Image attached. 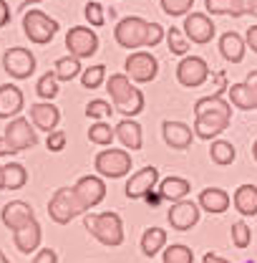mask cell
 Wrapping results in <instances>:
<instances>
[{
    "label": "cell",
    "instance_id": "51",
    "mask_svg": "<svg viewBox=\"0 0 257 263\" xmlns=\"http://www.w3.org/2000/svg\"><path fill=\"white\" fill-rule=\"evenodd\" d=\"M0 190H5V170H3V164H0Z\"/></svg>",
    "mask_w": 257,
    "mask_h": 263
},
{
    "label": "cell",
    "instance_id": "34",
    "mask_svg": "<svg viewBox=\"0 0 257 263\" xmlns=\"http://www.w3.org/2000/svg\"><path fill=\"white\" fill-rule=\"evenodd\" d=\"M58 79H56V73L53 71H46L38 81H35V94L43 99V101H53V99L58 97Z\"/></svg>",
    "mask_w": 257,
    "mask_h": 263
},
{
    "label": "cell",
    "instance_id": "46",
    "mask_svg": "<svg viewBox=\"0 0 257 263\" xmlns=\"http://www.w3.org/2000/svg\"><path fill=\"white\" fill-rule=\"evenodd\" d=\"M245 43L257 53V26H250V28H247V33H245Z\"/></svg>",
    "mask_w": 257,
    "mask_h": 263
},
{
    "label": "cell",
    "instance_id": "40",
    "mask_svg": "<svg viewBox=\"0 0 257 263\" xmlns=\"http://www.w3.org/2000/svg\"><path fill=\"white\" fill-rule=\"evenodd\" d=\"M161 10L169 15V18H179V15H189V10H192L194 0H159Z\"/></svg>",
    "mask_w": 257,
    "mask_h": 263
},
{
    "label": "cell",
    "instance_id": "22",
    "mask_svg": "<svg viewBox=\"0 0 257 263\" xmlns=\"http://www.w3.org/2000/svg\"><path fill=\"white\" fill-rule=\"evenodd\" d=\"M40 238H43V228H40L38 220H31L26 228L13 233V243H15V248H18L20 253H38Z\"/></svg>",
    "mask_w": 257,
    "mask_h": 263
},
{
    "label": "cell",
    "instance_id": "48",
    "mask_svg": "<svg viewBox=\"0 0 257 263\" xmlns=\"http://www.w3.org/2000/svg\"><path fill=\"white\" fill-rule=\"evenodd\" d=\"M202 263H229L227 258H222V256H217V253H204V258H202Z\"/></svg>",
    "mask_w": 257,
    "mask_h": 263
},
{
    "label": "cell",
    "instance_id": "39",
    "mask_svg": "<svg viewBox=\"0 0 257 263\" xmlns=\"http://www.w3.org/2000/svg\"><path fill=\"white\" fill-rule=\"evenodd\" d=\"M116 109H114V104H109L106 99H91L89 104H86V117L89 119H96V122H103L106 117H111Z\"/></svg>",
    "mask_w": 257,
    "mask_h": 263
},
{
    "label": "cell",
    "instance_id": "54",
    "mask_svg": "<svg viewBox=\"0 0 257 263\" xmlns=\"http://www.w3.org/2000/svg\"><path fill=\"white\" fill-rule=\"evenodd\" d=\"M252 160L257 162V139H255V144H252Z\"/></svg>",
    "mask_w": 257,
    "mask_h": 263
},
{
    "label": "cell",
    "instance_id": "41",
    "mask_svg": "<svg viewBox=\"0 0 257 263\" xmlns=\"http://www.w3.org/2000/svg\"><path fill=\"white\" fill-rule=\"evenodd\" d=\"M83 15H86V21L91 23V28H101V26L106 23V10H103V5L96 3V0H89V3H86Z\"/></svg>",
    "mask_w": 257,
    "mask_h": 263
},
{
    "label": "cell",
    "instance_id": "14",
    "mask_svg": "<svg viewBox=\"0 0 257 263\" xmlns=\"http://www.w3.org/2000/svg\"><path fill=\"white\" fill-rule=\"evenodd\" d=\"M209 79V66L202 56H184L177 66V81L187 89H197Z\"/></svg>",
    "mask_w": 257,
    "mask_h": 263
},
{
    "label": "cell",
    "instance_id": "11",
    "mask_svg": "<svg viewBox=\"0 0 257 263\" xmlns=\"http://www.w3.org/2000/svg\"><path fill=\"white\" fill-rule=\"evenodd\" d=\"M73 195L78 200L81 210L89 213L91 208H96L98 202L106 197V182H103V177H98V175H83V177L76 180Z\"/></svg>",
    "mask_w": 257,
    "mask_h": 263
},
{
    "label": "cell",
    "instance_id": "20",
    "mask_svg": "<svg viewBox=\"0 0 257 263\" xmlns=\"http://www.w3.org/2000/svg\"><path fill=\"white\" fill-rule=\"evenodd\" d=\"M23 91L15 84H0V119H15L23 111Z\"/></svg>",
    "mask_w": 257,
    "mask_h": 263
},
{
    "label": "cell",
    "instance_id": "43",
    "mask_svg": "<svg viewBox=\"0 0 257 263\" xmlns=\"http://www.w3.org/2000/svg\"><path fill=\"white\" fill-rule=\"evenodd\" d=\"M166 38V28H161L159 23H149V31H146V46H157Z\"/></svg>",
    "mask_w": 257,
    "mask_h": 263
},
{
    "label": "cell",
    "instance_id": "9",
    "mask_svg": "<svg viewBox=\"0 0 257 263\" xmlns=\"http://www.w3.org/2000/svg\"><path fill=\"white\" fill-rule=\"evenodd\" d=\"M66 51L73 59H91L98 51V35L89 26H73L66 33Z\"/></svg>",
    "mask_w": 257,
    "mask_h": 263
},
{
    "label": "cell",
    "instance_id": "24",
    "mask_svg": "<svg viewBox=\"0 0 257 263\" xmlns=\"http://www.w3.org/2000/svg\"><path fill=\"white\" fill-rule=\"evenodd\" d=\"M192 193V185L187 177H179V175H172V177H164L159 180V195L161 200H169L172 205L179 202V200H187V195Z\"/></svg>",
    "mask_w": 257,
    "mask_h": 263
},
{
    "label": "cell",
    "instance_id": "3",
    "mask_svg": "<svg viewBox=\"0 0 257 263\" xmlns=\"http://www.w3.org/2000/svg\"><path fill=\"white\" fill-rule=\"evenodd\" d=\"M23 33L26 38L35 43V46H46L56 38L58 33V21L46 15L43 10H26L23 15Z\"/></svg>",
    "mask_w": 257,
    "mask_h": 263
},
{
    "label": "cell",
    "instance_id": "23",
    "mask_svg": "<svg viewBox=\"0 0 257 263\" xmlns=\"http://www.w3.org/2000/svg\"><path fill=\"white\" fill-rule=\"evenodd\" d=\"M199 208L204 210V213H212V215H222L227 213V208L232 205V197L227 195L222 187H204L202 193H199Z\"/></svg>",
    "mask_w": 257,
    "mask_h": 263
},
{
    "label": "cell",
    "instance_id": "17",
    "mask_svg": "<svg viewBox=\"0 0 257 263\" xmlns=\"http://www.w3.org/2000/svg\"><path fill=\"white\" fill-rule=\"evenodd\" d=\"M161 137H164L166 147L184 152V149H189V147H192L194 129L189 127V124H184V122H177V119H164V122H161Z\"/></svg>",
    "mask_w": 257,
    "mask_h": 263
},
{
    "label": "cell",
    "instance_id": "38",
    "mask_svg": "<svg viewBox=\"0 0 257 263\" xmlns=\"http://www.w3.org/2000/svg\"><path fill=\"white\" fill-rule=\"evenodd\" d=\"M229 235H232V246H234V248H240V251H245V248L252 243V230H250V226H247L245 220L232 223Z\"/></svg>",
    "mask_w": 257,
    "mask_h": 263
},
{
    "label": "cell",
    "instance_id": "8",
    "mask_svg": "<svg viewBox=\"0 0 257 263\" xmlns=\"http://www.w3.org/2000/svg\"><path fill=\"white\" fill-rule=\"evenodd\" d=\"M124 73L136 84H149L159 73V61L149 51H134L124 64Z\"/></svg>",
    "mask_w": 257,
    "mask_h": 263
},
{
    "label": "cell",
    "instance_id": "50",
    "mask_svg": "<svg viewBox=\"0 0 257 263\" xmlns=\"http://www.w3.org/2000/svg\"><path fill=\"white\" fill-rule=\"evenodd\" d=\"M146 202H149V205H159L161 195H154V193H152V195H146Z\"/></svg>",
    "mask_w": 257,
    "mask_h": 263
},
{
    "label": "cell",
    "instance_id": "28",
    "mask_svg": "<svg viewBox=\"0 0 257 263\" xmlns=\"http://www.w3.org/2000/svg\"><path fill=\"white\" fill-rule=\"evenodd\" d=\"M141 253L144 256H149V258H154L157 253H161L164 248H166V233L164 228H146L144 230V235H141Z\"/></svg>",
    "mask_w": 257,
    "mask_h": 263
},
{
    "label": "cell",
    "instance_id": "26",
    "mask_svg": "<svg viewBox=\"0 0 257 263\" xmlns=\"http://www.w3.org/2000/svg\"><path fill=\"white\" fill-rule=\"evenodd\" d=\"M245 38L240 35V33L234 31H227L220 35V53H222V59L229 61V64H240L242 59H245Z\"/></svg>",
    "mask_w": 257,
    "mask_h": 263
},
{
    "label": "cell",
    "instance_id": "4",
    "mask_svg": "<svg viewBox=\"0 0 257 263\" xmlns=\"http://www.w3.org/2000/svg\"><path fill=\"white\" fill-rule=\"evenodd\" d=\"M146 31H149V21H144L141 15H126L116 23L114 38L121 48L136 51V48L146 46Z\"/></svg>",
    "mask_w": 257,
    "mask_h": 263
},
{
    "label": "cell",
    "instance_id": "36",
    "mask_svg": "<svg viewBox=\"0 0 257 263\" xmlns=\"http://www.w3.org/2000/svg\"><path fill=\"white\" fill-rule=\"evenodd\" d=\"M166 46H169V51L174 53V56H189V41H187V35L182 33V28H166Z\"/></svg>",
    "mask_w": 257,
    "mask_h": 263
},
{
    "label": "cell",
    "instance_id": "18",
    "mask_svg": "<svg viewBox=\"0 0 257 263\" xmlns=\"http://www.w3.org/2000/svg\"><path fill=\"white\" fill-rule=\"evenodd\" d=\"M0 220L10 233H15V230L26 228L31 220H35V215H33V208L26 200H10L8 205H3Z\"/></svg>",
    "mask_w": 257,
    "mask_h": 263
},
{
    "label": "cell",
    "instance_id": "12",
    "mask_svg": "<svg viewBox=\"0 0 257 263\" xmlns=\"http://www.w3.org/2000/svg\"><path fill=\"white\" fill-rule=\"evenodd\" d=\"M157 185H159V170L154 164H146L139 172H131L124 193L128 200H146V195H152Z\"/></svg>",
    "mask_w": 257,
    "mask_h": 263
},
{
    "label": "cell",
    "instance_id": "31",
    "mask_svg": "<svg viewBox=\"0 0 257 263\" xmlns=\"http://www.w3.org/2000/svg\"><path fill=\"white\" fill-rule=\"evenodd\" d=\"M53 73H56V79H58V81H73V79H78V76L83 73V68H81V59H73V56H63V59H58V61L53 64Z\"/></svg>",
    "mask_w": 257,
    "mask_h": 263
},
{
    "label": "cell",
    "instance_id": "2",
    "mask_svg": "<svg viewBox=\"0 0 257 263\" xmlns=\"http://www.w3.org/2000/svg\"><path fill=\"white\" fill-rule=\"evenodd\" d=\"M83 226L101 246L116 248L124 243V220L119 213H111V210L109 213H86Z\"/></svg>",
    "mask_w": 257,
    "mask_h": 263
},
{
    "label": "cell",
    "instance_id": "33",
    "mask_svg": "<svg viewBox=\"0 0 257 263\" xmlns=\"http://www.w3.org/2000/svg\"><path fill=\"white\" fill-rule=\"evenodd\" d=\"M161 261L164 263H194V251L184 243H172L161 251Z\"/></svg>",
    "mask_w": 257,
    "mask_h": 263
},
{
    "label": "cell",
    "instance_id": "10",
    "mask_svg": "<svg viewBox=\"0 0 257 263\" xmlns=\"http://www.w3.org/2000/svg\"><path fill=\"white\" fill-rule=\"evenodd\" d=\"M3 137H5V142L10 144V149H13L15 155H18V152H26V149H31V147L38 144L35 127L31 124V119H26V117H15V119H10Z\"/></svg>",
    "mask_w": 257,
    "mask_h": 263
},
{
    "label": "cell",
    "instance_id": "13",
    "mask_svg": "<svg viewBox=\"0 0 257 263\" xmlns=\"http://www.w3.org/2000/svg\"><path fill=\"white\" fill-rule=\"evenodd\" d=\"M202 208H199V202H192V200H179V202H174L172 208H169V213H166V223L172 226V230H177V233H187V230H192L197 223H199V213Z\"/></svg>",
    "mask_w": 257,
    "mask_h": 263
},
{
    "label": "cell",
    "instance_id": "32",
    "mask_svg": "<svg viewBox=\"0 0 257 263\" xmlns=\"http://www.w3.org/2000/svg\"><path fill=\"white\" fill-rule=\"evenodd\" d=\"M5 170V190H20L28 182V170L20 162H8L3 164Z\"/></svg>",
    "mask_w": 257,
    "mask_h": 263
},
{
    "label": "cell",
    "instance_id": "21",
    "mask_svg": "<svg viewBox=\"0 0 257 263\" xmlns=\"http://www.w3.org/2000/svg\"><path fill=\"white\" fill-rule=\"evenodd\" d=\"M116 139L124 144V149L126 152H139L141 149V144H144V134H141V124L136 122V119H121L116 127Z\"/></svg>",
    "mask_w": 257,
    "mask_h": 263
},
{
    "label": "cell",
    "instance_id": "55",
    "mask_svg": "<svg viewBox=\"0 0 257 263\" xmlns=\"http://www.w3.org/2000/svg\"><path fill=\"white\" fill-rule=\"evenodd\" d=\"M0 263H10V261H8V256H5L3 251H0Z\"/></svg>",
    "mask_w": 257,
    "mask_h": 263
},
{
    "label": "cell",
    "instance_id": "15",
    "mask_svg": "<svg viewBox=\"0 0 257 263\" xmlns=\"http://www.w3.org/2000/svg\"><path fill=\"white\" fill-rule=\"evenodd\" d=\"M229 119H232V111H209V114H199V117H194V127H192L194 137L212 142L215 137H220V134L229 127Z\"/></svg>",
    "mask_w": 257,
    "mask_h": 263
},
{
    "label": "cell",
    "instance_id": "44",
    "mask_svg": "<svg viewBox=\"0 0 257 263\" xmlns=\"http://www.w3.org/2000/svg\"><path fill=\"white\" fill-rule=\"evenodd\" d=\"M31 263H58V253L53 248H40L35 256H33Z\"/></svg>",
    "mask_w": 257,
    "mask_h": 263
},
{
    "label": "cell",
    "instance_id": "7",
    "mask_svg": "<svg viewBox=\"0 0 257 263\" xmlns=\"http://www.w3.org/2000/svg\"><path fill=\"white\" fill-rule=\"evenodd\" d=\"M3 71L15 79V81H26L31 79L33 71H35V56L33 51L23 48V46H15V48H8L3 53Z\"/></svg>",
    "mask_w": 257,
    "mask_h": 263
},
{
    "label": "cell",
    "instance_id": "35",
    "mask_svg": "<svg viewBox=\"0 0 257 263\" xmlns=\"http://www.w3.org/2000/svg\"><path fill=\"white\" fill-rule=\"evenodd\" d=\"M114 137H116V129H111V124H106V122H94L89 129V142L98 144V147H111Z\"/></svg>",
    "mask_w": 257,
    "mask_h": 263
},
{
    "label": "cell",
    "instance_id": "49",
    "mask_svg": "<svg viewBox=\"0 0 257 263\" xmlns=\"http://www.w3.org/2000/svg\"><path fill=\"white\" fill-rule=\"evenodd\" d=\"M10 155H15L13 149H10V144L5 142V137L0 134V157H10Z\"/></svg>",
    "mask_w": 257,
    "mask_h": 263
},
{
    "label": "cell",
    "instance_id": "6",
    "mask_svg": "<svg viewBox=\"0 0 257 263\" xmlns=\"http://www.w3.org/2000/svg\"><path fill=\"white\" fill-rule=\"evenodd\" d=\"M98 177H109V180H119L131 172V155L126 149H116V147H106L103 152H98L94 160Z\"/></svg>",
    "mask_w": 257,
    "mask_h": 263
},
{
    "label": "cell",
    "instance_id": "29",
    "mask_svg": "<svg viewBox=\"0 0 257 263\" xmlns=\"http://www.w3.org/2000/svg\"><path fill=\"white\" fill-rule=\"evenodd\" d=\"M227 94H229V104L237 106V109H242V111H252V109H257L255 94H252V89H250L245 81L232 84V86L227 89Z\"/></svg>",
    "mask_w": 257,
    "mask_h": 263
},
{
    "label": "cell",
    "instance_id": "16",
    "mask_svg": "<svg viewBox=\"0 0 257 263\" xmlns=\"http://www.w3.org/2000/svg\"><path fill=\"white\" fill-rule=\"evenodd\" d=\"M184 35H187V41L189 43H197V46H204V43H209L212 38H215V23H212V18L207 15V13H189L187 18H184Z\"/></svg>",
    "mask_w": 257,
    "mask_h": 263
},
{
    "label": "cell",
    "instance_id": "45",
    "mask_svg": "<svg viewBox=\"0 0 257 263\" xmlns=\"http://www.w3.org/2000/svg\"><path fill=\"white\" fill-rule=\"evenodd\" d=\"M10 18H13V13H10V5H8L5 0H0V28H5V26L10 23Z\"/></svg>",
    "mask_w": 257,
    "mask_h": 263
},
{
    "label": "cell",
    "instance_id": "1",
    "mask_svg": "<svg viewBox=\"0 0 257 263\" xmlns=\"http://www.w3.org/2000/svg\"><path fill=\"white\" fill-rule=\"evenodd\" d=\"M106 91L111 97L114 109L124 117V119H134L136 114L144 111V94L131 84L126 73H111L106 79Z\"/></svg>",
    "mask_w": 257,
    "mask_h": 263
},
{
    "label": "cell",
    "instance_id": "37",
    "mask_svg": "<svg viewBox=\"0 0 257 263\" xmlns=\"http://www.w3.org/2000/svg\"><path fill=\"white\" fill-rule=\"evenodd\" d=\"M101 84H106V66L94 64L89 68H83V73H81V86L83 89H98Z\"/></svg>",
    "mask_w": 257,
    "mask_h": 263
},
{
    "label": "cell",
    "instance_id": "27",
    "mask_svg": "<svg viewBox=\"0 0 257 263\" xmlns=\"http://www.w3.org/2000/svg\"><path fill=\"white\" fill-rule=\"evenodd\" d=\"M250 3L252 0H204L207 15H232L240 18L245 13H250Z\"/></svg>",
    "mask_w": 257,
    "mask_h": 263
},
{
    "label": "cell",
    "instance_id": "30",
    "mask_svg": "<svg viewBox=\"0 0 257 263\" xmlns=\"http://www.w3.org/2000/svg\"><path fill=\"white\" fill-rule=\"evenodd\" d=\"M209 157H212L215 164L227 167V164H232L237 160V149H234V144L227 142V139H215V142L209 144Z\"/></svg>",
    "mask_w": 257,
    "mask_h": 263
},
{
    "label": "cell",
    "instance_id": "5",
    "mask_svg": "<svg viewBox=\"0 0 257 263\" xmlns=\"http://www.w3.org/2000/svg\"><path fill=\"white\" fill-rule=\"evenodd\" d=\"M78 215H86V213L81 210L78 200L73 195V187H58L48 200V218L58 226H68Z\"/></svg>",
    "mask_w": 257,
    "mask_h": 263
},
{
    "label": "cell",
    "instance_id": "53",
    "mask_svg": "<svg viewBox=\"0 0 257 263\" xmlns=\"http://www.w3.org/2000/svg\"><path fill=\"white\" fill-rule=\"evenodd\" d=\"M35 3H43V0H23V8H28V5H35Z\"/></svg>",
    "mask_w": 257,
    "mask_h": 263
},
{
    "label": "cell",
    "instance_id": "42",
    "mask_svg": "<svg viewBox=\"0 0 257 263\" xmlns=\"http://www.w3.org/2000/svg\"><path fill=\"white\" fill-rule=\"evenodd\" d=\"M66 142H68V137H66V132H51L48 134V139H46V147H48V152H63Z\"/></svg>",
    "mask_w": 257,
    "mask_h": 263
},
{
    "label": "cell",
    "instance_id": "25",
    "mask_svg": "<svg viewBox=\"0 0 257 263\" xmlns=\"http://www.w3.org/2000/svg\"><path fill=\"white\" fill-rule=\"evenodd\" d=\"M232 205H234V210L242 218H255L257 215V185H250V182L240 185L234 190V195H232Z\"/></svg>",
    "mask_w": 257,
    "mask_h": 263
},
{
    "label": "cell",
    "instance_id": "19",
    "mask_svg": "<svg viewBox=\"0 0 257 263\" xmlns=\"http://www.w3.org/2000/svg\"><path fill=\"white\" fill-rule=\"evenodd\" d=\"M61 122V109L53 104V101H38L31 106V124L38 132H56Z\"/></svg>",
    "mask_w": 257,
    "mask_h": 263
},
{
    "label": "cell",
    "instance_id": "52",
    "mask_svg": "<svg viewBox=\"0 0 257 263\" xmlns=\"http://www.w3.org/2000/svg\"><path fill=\"white\" fill-rule=\"evenodd\" d=\"M250 15H255V18H257V0H252V3H250Z\"/></svg>",
    "mask_w": 257,
    "mask_h": 263
},
{
    "label": "cell",
    "instance_id": "47",
    "mask_svg": "<svg viewBox=\"0 0 257 263\" xmlns=\"http://www.w3.org/2000/svg\"><path fill=\"white\" fill-rule=\"evenodd\" d=\"M245 84H247V86L252 89V94H255V101H257V68H255V71H250V73H247Z\"/></svg>",
    "mask_w": 257,
    "mask_h": 263
}]
</instances>
